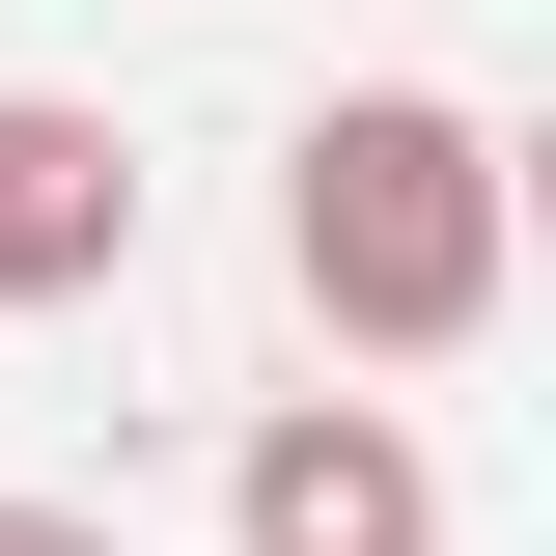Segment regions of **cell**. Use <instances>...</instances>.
<instances>
[{
	"label": "cell",
	"mask_w": 556,
	"mask_h": 556,
	"mask_svg": "<svg viewBox=\"0 0 556 556\" xmlns=\"http://www.w3.org/2000/svg\"><path fill=\"white\" fill-rule=\"evenodd\" d=\"M112 278H139V139L84 84H0V334L28 306H112Z\"/></svg>",
	"instance_id": "obj_3"
},
{
	"label": "cell",
	"mask_w": 556,
	"mask_h": 556,
	"mask_svg": "<svg viewBox=\"0 0 556 556\" xmlns=\"http://www.w3.org/2000/svg\"><path fill=\"white\" fill-rule=\"evenodd\" d=\"M223 556H445V445L390 390H278L223 445Z\"/></svg>",
	"instance_id": "obj_2"
},
{
	"label": "cell",
	"mask_w": 556,
	"mask_h": 556,
	"mask_svg": "<svg viewBox=\"0 0 556 556\" xmlns=\"http://www.w3.org/2000/svg\"><path fill=\"white\" fill-rule=\"evenodd\" d=\"M501 278H529V167H501L473 84H334V112L278 139V306L334 362H473L501 334Z\"/></svg>",
	"instance_id": "obj_1"
},
{
	"label": "cell",
	"mask_w": 556,
	"mask_h": 556,
	"mask_svg": "<svg viewBox=\"0 0 556 556\" xmlns=\"http://www.w3.org/2000/svg\"><path fill=\"white\" fill-rule=\"evenodd\" d=\"M0 556H112V501H0Z\"/></svg>",
	"instance_id": "obj_4"
}]
</instances>
